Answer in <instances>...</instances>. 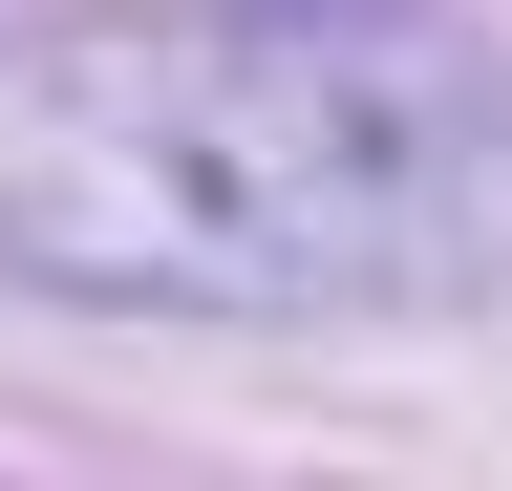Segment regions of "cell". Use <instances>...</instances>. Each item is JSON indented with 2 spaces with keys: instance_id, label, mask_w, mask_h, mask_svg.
I'll return each mask as SVG.
<instances>
[{
  "instance_id": "cell-1",
  "label": "cell",
  "mask_w": 512,
  "mask_h": 491,
  "mask_svg": "<svg viewBox=\"0 0 512 491\" xmlns=\"http://www.w3.org/2000/svg\"><path fill=\"white\" fill-rule=\"evenodd\" d=\"M0 257L128 321H406L512 278V86L342 22H22Z\"/></svg>"
}]
</instances>
